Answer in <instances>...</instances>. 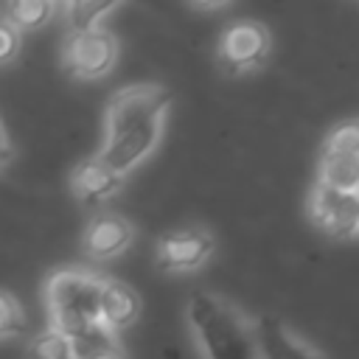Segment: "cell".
I'll use <instances>...</instances> for the list:
<instances>
[{
    "label": "cell",
    "mask_w": 359,
    "mask_h": 359,
    "mask_svg": "<svg viewBox=\"0 0 359 359\" xmlns=\"http://www.w3.org/2000/svg\"><path fill=\"white\" fill-rule=\"evenodd\" d=\"M171 104V90L154 81H137L115 90L107 101L104 137L93 157L126 180L157 151Z\"/></svg>",
    "instance_id": "obj_1"
},
{
    "label": "cell",
    "mask_w": 359,
    "mask_h": 359,
    "mask_svg": "<svg viewBox=\"0 0 359 359\" xmlns=\"http://www.w3.org/2000/svg\"><path fill=\"white\" fill-rule=\"evenodd\" d=\"M185 314L202 359H258L252 320H247L233 303L210 292H194Z\"/></svg>",
    "instance_id": "obj_2"
},
{
    "label": "cell",
    "mask_w": 359,
    "mask_h": 359,
    "mask_svg": "<svg viewBox=\"0 0 359 359\" xmlns=\"http://www.w3.org/2000/svg\"><path fill=\"white\" fill-rule=\"evenodd\" d=\"M104 278L87 269H59L45 283V303L50 314V328L73 339L98 323Z\"/></svg>",
    "instance_id": "obj_3"
},
{
    "label": "cell",
    "mask_w": 359,
    "mask_h": 359,
    "mask_svg": "<svg viewBox=\"0 0 359 359\" xmlns=\"http://www.w3.org/2000/svg\"><path fill=\"white\" fill-rule=\"evenodd\" d=\"M272 53V34L258 20H233L222 28L216 42V62L224 76H244L258 67Z\"/></svg>",
    "instance_id": "obj_4"
},
{
    "label": "cell",
    "mask_w": 359,
    "mask_h": 359,
    "mask_svg": "<svg viewBox=\"0 0 359 359\" xmlns=\"http://www.w3.org/2000/svg\"><path fill=\"white\" fill-rule=\"evenodd\" d=\"M118 36L104 25L90 31H67L62 42V65L67 76L79 81H95L112 73V67L118 65Z\"/></svg>",
    "instance_id": "obj_5"
},
{
    "label": "cell",
    "mask_w": 359,
    "mask_h": 359,
    "mask_svg": "<svg viewBox=\"0 0 359 359\" xmlns=\"http://www.w3.org/2000/svg\"><path fill=\"white\" fill-rule=\"evenodd\" d=\"M317 185L359 194V123L345 121L334 126L317 157Z\"/></svg>",
    "instance_id": "obj_6"
},
{
    "label": "cell",
    "mask_w": 359,
    "mask_h": 359,
    "mask_svg": "<svg viewBox=\"0 0 359 359\" xmlns=\"http://www.w3.org/2000/svg\"><path fill=\"white\" fill-rule=\"evenodd\" d=\"M216 252V238L208 227L188 224L157 238V266L163 272H196Z\"/></svg>",
    "instance_id": "obj_7"
},
{
    "label": "cell",
    "mask_w": 359,
    "mask_h": 359,
    "mask_svg": "<svg viewBox=\"0 0 359 359\" xmlns=\"http://www.w3.org/2000/svg\"><path fill=\"white\" fill-rule=\"evenodd\" d=\"M309 219L325 236L337 241H353L359 233V194H345L314 182L309 194Z\"/></svg>",
    "instance_id": "obj_8"
},
{
    "label": "cell",
    "mask_w": 359,
    "mask_h": 359,
    "mask_svg": "<svg viewBox=\"0 0 359 359\" xmlns=\"http://www.w3.org/2000/svg\"><path fill=\"white\" fill-rule=\"evenodd\" d=\"M135 241V224L115 210H101L90 216L84 233H81V250L93 261H109L129 250Z\"/></svg>",
    "instance_id": "obj_9"
},
{
    "label": "cell",
    "mask_w": 359,
    "mask_h": 359,
    "mask_svg": "<svg viewBox=\"0 0 359 359\" xmlns=\"http://www.w3.org/2000/svg\"><path fill=\"white\" fill-rule=\"evenodd\" d=\"M252 334L258 359H325L317 348H311L294 331H289L278 317H258L252 323Z\"/></svg>",
    "instance_id": "obj_10"
},
{
    "label": "cell",
    "mask_w": 359,
    "mask_h": 359,
    "mask_svg": "<svg viewBox=\"0 0 359 359\" xmlns=\"http://www.w3.org/2000/svg\"><path fill=\"white\" fill-rule=\"evenodd\" d=\"M123 188V177L109 171L98 157H84L70 171V191L87 208H101Z\"/></svg>",
    "instance_id": "obj_11"
},
{
    "label": "cell",
    "mask_w": 359,
    "mask_h": 359,
    "mask_svg": "<svg viewBox=\"0 0 359 359\" xmlns=\"http://www.w3.org/2000/svg\"><path fill=\"white\" fill-rule=\"evenodd\" d=\"M140 314V297L137 292L123 280H104L101 286V303H98V323L107 331H123L129 328Z\"/></svg>",
    "instance_id": "obj_12"
},
{
    "label": "cell",
    "mask_w": 359,
    "mask_h": 359,
    "mask_svg": "<svg viewBox=\"0 0 359 359\" xmlns=\"http://www.w3.org/2000/svg\"><path fill=\"white\" fill-rule=\"evenodd\" d=\"M56 3L59 0H6L3 17L22 36V34L45 28L56 14Z\"/></svg>",
    "instance_id": "obj_13"
},
{
    "label": "cell",
    "mask_w": 359,
    "mask_h": 359,
    "mask_svg": "<svg viewBox=\"0 0 359 359\" xmlns=\"http://www.w3.org/2000/svg\"><path fill=\"white\" fill-rule=\"evenodd\" d=\"M121 0H65V20L70 31H90L118 6Z\"/></svg>",
    "instance_id": "obj_14"
},
{
    "label": "cell",
    "mask_w": 359,
    "mask_h": 359,
    "mask_svg": "<svg viewBox=\"0 0 359 359\" xmlns=\"http://www.w3.org/2000/svg\"><path fill=\"white\" fill-rule=\"evenodd\" d=\"M70 348H73V359H90V356H98L104 351H115L118 345H115V334L107 331L101 323H95L84 334L73 337Z\"/></svg>",
    "instance_id": "obj_15"
},
{
    "label": "cell",
    "mask_w": 359,
    "mask_h": 359,
    "mask_svg": "<svg viewBox=\"0 0 359 359\" xmlns=\"http://www.w3.org/2000/svg\"><path fill=\"white\" fill-rule=\"evenodd\" d=\"M28 359H73V348L70 339L62 337L59 331L48 328L42 334H36L28 345Z\"/></svg>",
    "instance_id": "obj_16"
},
{
    "label": "cell",
    "mask_w": 359,
    "mask_h": 359,
    "mask_svg": "<svg viewBox=\"0 0 359 359\" xmlns=\"http://www.w3.org/2000/svg\"><path fill=\"white\" fill-rule=\"evenodd\" d=\"M22 328H25V311H22L20 300L11 292L0 289V339L17 337V334H22Z\"/></svg>",
    "instance_id": "obj_17"
},
{
    "label": "cell",
    "mask_w": 359,
    "mask_h": 359,
    "mask_svg": "<svg viewBox=\"0 0 359 359\" xmlns=\"http://www.w3.org/2000/svg\"><path fill=\"white\" fill-rule=\"evenodd\" d=\"M20 45H22V36L11 28V22L0 14V67L11 65L20 53Z\"/></svg>",
    "instance_id": "obj_18"
},
{
    "label": "cell",
    "mask_w": 359,
    "mask_h": 359,
    "mask_svg": "<svg viewBox=\"0 0 359 359\" xmlns=\"http://www.w3.org/2000/svg\"><path fill=\"white\" fill-rule=\"evenodd\" d=\"M11 160H14V143H11V137H8V132H6V126H3V121H0V171H3Z\"/></svg>",
    "instance_id": "obj_19"
},
{
    "label": "cell",
    "mask_w": 359,
    "mask_h": 359,
    "mask_svg": "<svg viewBox=\"0 0 359 359\" xmlns=\"http://www.w3.org/2000/svg\"><path fill=\"white\" fill-rule=\"evenodd\" d=\"M233 0H191V6L194 8H199V11H216V8H224V6H230Z\"/></svg>",
    "instance_id": "obj_20"
},
{
    "label": "cell",
    "mask_w": 359,
    "mask_h": 359,
    "mask_svg": "<svg viewBox=\"0 0 359 359\" xmlns=\"http://www.w3.org/2000/svg\"><path fill=\"white\" fill-rule=\"evenodd\" d=\"M90 359H123V356H121V353H118V348H115V351H104V353L90 356Z\"/></svg>",
    "instance_id": "obj_21"
},
{
    "label": "cell",
    "mask_w": 359,
    "mask_h": 359,
    "mask_svg": "<svg viewBox=\"0 0 359 359\" xmlns=\"http://www.w3.org/2000/svg\"><path fill=\"white\" fill-rule=\"evenodd\" d=\"M0 14H3V8H0Z\"/></svg>",
    "instance_id": "obj_22"
}]
</instances>
